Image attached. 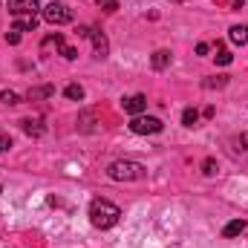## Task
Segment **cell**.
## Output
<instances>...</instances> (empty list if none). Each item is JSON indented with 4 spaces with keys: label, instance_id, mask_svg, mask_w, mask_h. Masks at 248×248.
I'll list each match as a JSON object with an SVG mask.
<instances>
[{
    "label": "cell",
    "instance_id": "6da1fadb",
    "mask_svg": "<svg viewBox=\"0 0 248 248\" xmlns=\"http://www.w3.org/2000/svg\"><path fill=\"white\" fill-rule=\"evenodd\" d=\"M119 217H122V211H119V205H113L110 199H93L90 202V222L95 225V228H101V231H107V228H113L116 222H119Z\"/></svg>",
    "mask_w": 248,
    "mask_h": 248
},
{
    "label": "cell",
    "instance_id": "7a4b0ae2",
    "mask_svg": "<svg viewBox=\"0 0 248 248\" xmlns=\"http://www.w3.org/2000/svg\"><path fill=\"white\" fill-rule=\"evenodd\" d=\"M107 176L116 179V182H139L147 176V168L141 162H130V159H119L107 168Z\"/></svg>",
    "mask_w": 248,
    "mask_h": 248
},
{
    "label": "cell",
    "instance_id": "3957f363",
    "mask_svg": "<svg viewBox=\"0 0 248 248\" xmlns=\"http://www.w3.org/2000/svg\"><path fill=\"white\" fill-rule=\"evenodd\" d=\"M41 15H44V20L46 23H52V26H63V23H72V9L66 6V3H49V6H44L41 9Z\"/></svg>",
    "mask_w": 248,
    "mask_h": 248
},
{
    "label": "cell",
    "instance_id": "277c9868",
    "mask_svg": "<svg viewBox=\"0 0 248 248\" xmlns=\"http://www.w3.org/2000/svg\"><path fill=\"white\" fill-rule=\"evenodd\" d=\"M130 130L136 136H150V133H162L165 124H162V119H153V116H133Z\"/></svg>",
    "mask_w": 248,
    "mask_h": 248
},
{
    "label": "cell",
    "instance_id": "5b68a950",
    "mask_svg": "<svg viewBox=\"0 0 248 248\" xmlns=\"http://www.w3.org/2000/svg\"><path fill=\"white\" fill-rule=\"evenodd\" d=\"M41 3L38 0H9V12L15 17H23V15H38Z\"/></svg>",
    "mask_w": 248,
    "mask_h": 248
},
{
    "label": "cell",
    "instance_id": "8992f818",
    "mask_svg": "<svg viewBox=\"0 0 248 248\" xmlns=\"http://www.w3.org/2000/svg\"><path fill=\"white\" fill-rule=\"evenodd\" d=\"M122 107H124V113H130V116H141V113L147 110V95L136 93V95L124 98V101H122Z\"/></svg>",
    "mask_w": 248,
    "mask_h": 248
},
{
    "label": "cell",
    "instance_id": "52a82bcc",
    "mask_svg": "<svg viewBox=\"0 0 248 248\" xmlns=\"http://www.w3.org/2000/svg\"><path fill=\"white\" fill-rule=\"evenodd\" d=\"M90 41H93V49H95V58H107L110 52V41L101 29H90Z\"/></svg>",
    "mask_w": 248,
    "mask_h": 248
},
{
    "label": "cell",
    "instance_id": "ba28073f",
    "mask_svg": "<svg viewBox=\"0 0 248 248\" xmlns=\"http://www.w3.org/2000/svg\"><path fill=\"white\" fill-rule=\"evenodd\" d=\"M20 130H23L26 136H35V139H38V136L46 133V124H44V119H23V122H20Z\"/></svg>",
    "mask_w": 248,
    "mask_h": 248
},
{
    "label": "cell",
    "instance_id": "9c48e42d",
    "mask_svg": "<svg viewBox=\"0 0 248 248\" xmlns=\"http://www.w3.org/2000/svg\"><path fill=\"white\" fill-rule=\"evenodd\" d=\"M52 95H55V87L46 84V87H32L26 98H29V101H44V98H52Z\"/></svg>",
    "mask_w": 248,
    "mask_h": 248
},
{
    "label": "cell",
    "instance_id": "30bf717a",
    "mask_svg": "<svg viewBox=\"0 0 248 248\" xmlns=\"http://www.w3.org/2000/svg\"><path fill=\"white\" fill-rule=\"evenodd\" d=\"M246 219H234V222H228V225H225V228H222V237H225V240H231V237H240V234H243V231H246Z\"/></svg>",
    "mask_w": 248,
    "mask_h": 248
},
{
    "label": "cell",
    "instance_id": "8fae6325",
    "mask_svg": "<svg viewBox=\"0 0 248 248\" xmlns=\"http://www.w3.org/2000/svg\"><path fill=\"white\" fill-rule=\"evenodd\" d=\"M35 26H38V15H23L15 20V29H20V32H35Z\"/></svg>",
    "mask_w": 248,
    "mask_h": 248
},
{
    "label": "cell",
    "instance_id": "7c38bea8",
    "mask_svg": "<svg viewBox=\"0 0 248 248\" xmlns=\"http://www.w3.org/2000/svg\"><path fill=\"white\" fill-rule=\"evenodd\" d=\"M150 63H153V69H165V66H170V52H168V49H156L153 58H150Z\"/></svg>",
    "mask_w": 248,
    "mask_h": 248
},
{
    "label": "cell",
    "instance_id": "4fadbf2b",
    "mask_svg": "<svg viewBox=\"0 0 248 248\" xmlns=\"http://www.w3.org/2000/svg\"><path fill=\"white\" fill-rule=\"evenodd\" d=\"M228 38H231L234 44H240V46L248 44V26H231V29H228Z\"/></svg>",
    "mask_w": 248,
    "mask_h": 248
},
{
    "label": "cell",
    "instance_id": "5bb4252c",
    "mask_svg": "<svg viewBox=\"0 0 248 248\" xmlns=\"http://www.w3.org/2000/svg\"><path fill=\"white\" fill-rule=\"evenodd\" d=\"M63 95H66L69 101H84V87H81V84H69V87L63 90Z\"/></svg>",
    "mask_w": 248,
    "mask_h": 248
},
{
    "label": "cell",
    "instance_id": "9a60e30c",
    "mask_svg": "<svg viewBox=\"0 0 248 248\" xmlns=\"http://www.w3.org/2000/svg\"><path fill=\"white\" fill-rule=\"evenodd\" d=\"M196 122H199V110L187 107L185 113H182V124H185V127H196Z\"/></svg>",
    "mask_w": 248,
    "mask_h": 248
},
{
    "label": "cell",
    "instance_id": "2e32d148",
    "mask_svg": "<svg viewBox=\"0 0 248 248\" xmlns=\"http://www.w3.org/2000/svg\"><path fill=\"white\" fill-rule=\"evenodd\" d=\"M234 61V55L222 46V44H217V63H222V66H228V63Z\"/></svg>",
    "mask_w": 248,
    "mask_h": 248
},
{
    "label": "cell",
    "instance_id": "e0dca14e",
    "mask_svg": "<svg viewBox=\"0 0 248 248\" xmlns=\"http://www.w3.org/2000/svg\"><path fill=\"white\" fill-rule=\"evenodd\" d=\"M49 46H55V49H61V46H63V35H61V32H55V35L44 38V49H49Z\"/></svg>",
    "mask_w": 248,
    "mask_h": 248
},
{
    "label": "cell",
    "instance_id": "ac0fdd59",
    "mask_svg": "<svg viewBox=\"0 0 248 248\" xmlns=\"http://www.w3.org/2000/svg\"><path fill=\"white\" fill-rule=\"evenodd\" d=\"M228 84V75H217V78H208V81H202V87L205 90H214V87H225Z\"/></svg>",
    "mask_w": 248,
    "mask_h": 248
},
{
    "label": "cell",
    "instance_id": "d6986e66",
    "mask_svg": "<svg viewBox=\"0 0 248 248\" xmlns=\"http://www.w3.org/2000/svg\"><path fill=\"white\" fill-rule=\"evenodd\" d=\"M0 101H3V104H9V107H15V104H20V95H17V93H12V90H3V93H0Z\"/></svg>",
    "mask_w": 248,
    "mask_h": 248
},
{
    "label": "cell",
    "instance_id": "ffe728a7",
    "mask_svg": "<svg viewBox=\"0 0 248 248\" xmlns=\"http://www.w3.org/2000/svg\"><path fill=\"white\" fill-rule=\"evenodd\" d=\"M217 170H219V165H217L214 159H205V162H202V173H205V176H214Z\"/></svg>",
    "mask_w": 248,
    "mask_h": 248
},
{
    "label": "cell",
    "instance_id": "44dd1931",
    "mask_svg": "<svg viewBox=\"0 0 248 248\" xmlns=\"http://www.w3.org/2000/svg\"><path fill=\"white\" fill-rule=\"evenodd\" d=\"M98 3V9H104V12H116L119 9V0H95Z\"/></svg>",
    "mask_w": 248,
    "mask_h": 248
},
{
    "label": "cell",
    "instance_id": "7402d4cb",
    "mask_svg": "<svg viewBox=\"0 0 248 248\" xmlns=\"http://www.w3.org/2000/svg\"><path fill=\"white\" fill-rule=\"evenodd\" d=\"M58 52H61V55H63V58H66V61H75V58H78V52H75L72 46H66V44H63L61 49H58Z\"/></svg>",
    "mask_w": 248,
    "mask_h": 248
},
{
    "label": "cell",
    "instance_id": "603a6c76",
    "mask_svg": "<svg viewBox=\"0 0 248 248\" xmlns=\"http://www.w3.org/2000/svg\"><path fill=\"white\" fill-rule=\"evenodd\" d=\"M6 44H12V46H15V44H20V29H12V32L6 35Z\"/></svg>",
    "mask_w": 248,
    "mask_h": 248
},
{
    "label": "cell",
    "instance_id": "cb8c5ba5",
    "mask_svg": "<svg viewBox=\"0 0 248 248\" xmlns=\"http://www.w3.org/2000/svg\"><path fill=\"white\" fill-rule=\"evenodd\" d=\"M237 150H243V153H248V133H243V136L237 139Z\"/></svg>",
    "mask_w": 248,
    "mask_h": 248
},
{
    "label": "cell",
    "instance_id": "d4e9b609",
    "mask_svg": "<svg viewBox=\"0 0 248 248\" xmlns=\"http://www.w3.org/2000/svg\"><path fill=\"white\" fill-rule=\"evenodd\" d=\"M9 147H12V139H9V136H0V153L9 150Z\"/></svg>",
    "mask_w": 248,
    "mask_h": 248
},
{
    "label": "cell",
    "instance_id": "484cf974",
    "mask_svg": "<svg viewBox=\"0 0 248 248\" xmlns=\"http://www.w3.org/2000/svg\"><path fill=\"white\" fill-rule=\"evenodd\" d=\"M90 29H93V26H78L75 35H78V38H90Z\"/></svg>",
    "mask_w": 248,
    "mask_h": 248
},
{
    "label": "cell",
    "instance_id": "4316f807",
    "mask_svg": "<svg viewBox=\"0 0 248 248\" xmlns=\"http://www.w3.org/2000/svg\"><path fill=\"white\" fill-rule=\"evenodd\" d=\"M208 49H211L208 44H199V46H196V55H208Z\"/></svg>",
    "mask_w": 248,
    "mask_h": 248
},
{
    "label": "cell",
    "instance_id": "83f0119b",
    "mask_svg": "<svg viewBox=\"0 0 248 248\" xmlns=\"http://www.w3.org/2000/svg\"><path fill=\"white\" fill-rule=\"evenodd\" d=\"M170 3H187V0H170Z\"/></svg>",
    "mask_w": 248,
    "mask_h": 248
},
{
    "label": "cell",
    "instance_id": "f1b7e54d",
    "mask_svg": "<svg viewBox=\"0 0 248 248\" xmlns=\"http://www.w3.org/2000/svg\"><path fill=\"white\" fill-rule=\"evenodd\" d=\"M0 190H3V187H0Z\"/></svg>",
    "mask_w": 248,
    "mask_h": 248
}]
</instances>
